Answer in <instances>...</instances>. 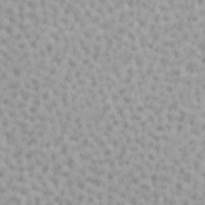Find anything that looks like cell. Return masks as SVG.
<instances>
[{"mask_svg": "<svg viewBox=\"0 0 205 205\" xmlns=\"http://www.w3.org/2000/svg\"><path fill=\"white\" fill-rule=\"evenodd\" d=\"M84 180H85L88 184H92V186H95V188H100V189H101V188H102V189L106 188V183L101 180V176H95V175H85V176H84Z\"/></svg>", "mask_w": 205, "mask_h": 205, "instance_id": "6da1fadb", "label": "cell"}, {"mask_svg": "<svg viewBox=\"0 0 205 205\" xmlns=\"http://www.w3.org/2000/svg\"><path fill=\"white\" fill-rule=\"evenodd\" d=\"M87 168H88V172L92 173V175H95V176H104L106 175V168H100L98 165H95V164H88L87 165Z\"/></svg>", "mask_w": 205, "mask_h": 205, "instance_id": "7a4b0ae2", "label": "cell"}, {"mask_svg": "<svg viewBox=\"0 0 205 205\" xmlns=\"http://www.w3.org/2000/svg\"><path fill=\"white\" fill-rule=\"evenodd\" d=\"M48 180H50V184H51V188L53 189H60L61 188V176L60 175H50L48 176Z\"/></svg>", "mask_w": 205, "mask_h": 205, "instance_id": "3957f363", "label": "cell"}, {"mask_svg": "<svg viewBox=\"0 0 205 205\" xmlns=\"http://www.w3.org/2000/svg\"><path fill=\"white\" fill-rule=\"evenodd\" d=\"M180 108H181V102H180V100H176V98H172V102L167 104V111H170V112H176Z\"/></svg>", "mask_w": 205, "mask_h": 205, "instance_id": "277c9868", "label": "cell"}, {"mask_svg": "<svg viewBox=\"0 0 205 205\" xmlns=\"http://www.w3.org/2000/svg\"><path fill=\"white\" fill-rule=\"evenodd\" d=\"M64 165H66L68 168H71V170H74V168L77 167V160L74 159L72 154H68V156H66V159H64Z\"/></svg>", "mask_w": 205, "mask_h": 205, "instance_id": "5b68a950", "label": "cell"}, {"mask_svg": "<svg viewBox=\"0 0 205 205\" xmlns=\"http://www.w3.org/2000/svg\"><path fill=\"white\" fill-rule=\"evenodd\" d=\"M18 93H19V96H21V100H23V101H26V102H29V101H31V98H32L31 92H29V90H26L24 87H21V88L18 90Z\"/></svg>", "mask_w": 205, "mask_h": 205, "instance_id": "8992f818", "label": "cell"}, {"mask_svg": "<svg viewBox=\"0 0 205 205\" xmlns=\"http://www.w3.org/2000/svg\"><path fill=\"white\" fill-rule=\"evenodd\" d=\"M133 61H135V66H136L138 69L143 71V68H144V58L141 56V55H138V53H136L135 56H133Z\"/></svg>", "mask_w": 205, "mask_h": 205, "instance_id": "52a82bcc", "label": "cell"}, {"mask_svg": "<svg viewBox=\"0 0 205 205\" xmlns=\"http://www.w3.org/2000/svg\"><path fill=\"white\" fill-rule=\"evenodd\" d=\"M167 72H168V76H170V77H183V69L176 68V66L170 68V71H167Z\"/></svg>", "mask_w": 205, "mask_h": 205, "instance_id": "ba28073f", "label": "cell"}, {"mask_svg": "<svg viewBox=\"0 0 205 205\" xmlns=\"http://www.w3.org/2000/svg\"><path fill=\"white\" fill-rule=\"evenodd\" d=\"M15 181L19 184H27L29 183V176L24 175V173H19V175H15Z\"/></svg>", "mask_w": 205, "mask_h": 205, "instance_id": "9c48e42d", "label": "cell"}, {"mask_svg": "<svg viewBox=\"0 0 205 205\" xmlns=\"http://www.w3.org/2000/svg\"><path fill=\"white\" fill-rule=\"evenodd\" d=\"M60 101H61V104L64 106V108H68V106H69V90H64V92L61 93Z\"/></svg>", "mask_w": 205, "mask_h": 205, "instance_id": "30bf717a", "label": "cell"}, {"mask_svg": "<svg viewBox=\"0 0 205 205\" xmlns=\"http://www.w3.org/2000/svg\"><path fill=\"white\" fill-rule=\"evenodd\" d=\"M148 180H149V183H151V186L159 188V173H152V175H149Z\"/></svg>", "mask_w": 205, "mask_h": 205, "instance_id": "8fae6325", "label": "cell"}, {"mask_svg": "<svg viewBox=\"0 0 205 205\" xmlns=\"http://www.w3.org/2000/svg\"><path fill=\"white\" fill-rule=\"evenodd\" d=\"M157 61H159L160 68H170V64H172V60L168 56H160Z\"/></svg>", "mask_w": 205, "mask_h": 205, "instance_id": "7c38bea8", "label": "cell"}, {"mask_svg": "<svg viewBox=\"0 0 205 205\" xmlns=\"http://www.w3.org/2000/svg\"><path fill=\"white\" fill-rule=\"evenodd\" d=\"M77 157L80 162H90V160L93 159V154L92 152H82V154H79Z\"/></svg>", "mask_w": 205, "mask_h": 205, "instance_id": "4fadbf2b", "label": "cell"}, {"mask_svg": "<svg viewBox=\"0 0 205 205\" xmlns=\"http://www.w3.org/2000/svg\"><path fill=\"white\" fill-rule=\"evenodd\" d=\"M51 172L55 173V175H61V172H63V164L61 162H53V167H51Z\"/></svg>", "mask_w": 205, "mask_h": 205, "instance_id": "5bb4252c", "label": "cell"}, {"mask_svg": "<svg viewBox=\"0 0 205 205\" xmlns=\"http://www.w3.org/2000/svg\"><path fill=\"white\" fill-rule=\"evenodd\" d=\"M127 19H128L127 10H120L119 15H117V21H119V23H127Z\"/></svg>", "mask_w": 205, "mask_h": 205, "instance_id": "9a60e30c", "label": "cell"}, {"mask_svg": "<svg viewBox=\"0 0 205 205\" xmlns=\"http://www.w3.org/2000/svg\"><path fill=\"white\" fill-rule=\"evenodd\" d=\"M48 37H50L55 43H60V42H61L60 32H56V31H50V32H48Z\"/></svg>", "mask_w": 205, "mask_h": 205, "instance_id": "2e32d148", "label": "cell"}, {"mask_svg": "<svg viewBox=\"0 0 205 205\" xmlns=\"http://www.w3.org/2000/svg\"><path fill=\"white\" fill-rule=\"evenodd\" d=\"M2 31H3V32H5L7 35H13V32H15V26H11L10 23H5Z\"/></svg>", "mask_w": 205, "mask_h": 205, "instance_id": "e0dca14e", "label": "cell"}, {"mask_svg": "<svg viewBox=\"0 0 205 205\" xmlns=\"http://www.w3.org/2000/svg\"><path fill=\"white\" fill-rule=\"evenodd\" d=\"M68 66H69L71 71H72V69H77V68H79V61L76 60V58L69 56V58H68Z\"/></svg>", "mask_w": 205, "mask_h": 205, "instance_id": "ac0fdd59", "label": "cell"}, {"mask_svg": "<svg viewBox=\"0 0 205 205\" xmlns=\"http://www.w3.org/2000/svg\"><path fill=\"white\" fill-rule=\"evenodd\" d=\"M69 151H71V149H69V143H63V144L60 146V154H61L63 157H66V156H68Z\"/></svg>", "mask_w": 205, "mask_h": 205, "instance_id": "d6986e66", "label": "cell"}, {"mask_svg": "<svg viewBox=\"0 0 205 205\" xmlns=\"http://www.w3.org/2000/svg\"><path fill=\"white\" fill-rule=\"evenodd\" d=\"M50 172H51L50 160H48V162H45V164H42V165H40V173H42V175H48Z\"/></svg>", "mask_w": 205, "mask_h": 205, "instance_id": "ffe728a7", "label": "cell"}, {"mask_svg": "<svg viewBox=\"0 0 205 205\" xmlns=\"http://www.w3.org/2000/svg\"><path fill=\"white\" fill-rule=\"evenodd\" d=\"M45 53L50 55V56H53V53H55V43H51V42L45 43Z\"/></svg>", "mask_w": 205, "mask_h": 205, "instance_id": "44dd1931", "label": "cell"}, {"mask_svg": "<svg viewBox=\"0 0 205 205\" xmlns=\"http://www.w3.org/2000/svg\"><path fill=\"white\" fill-rule=\"evenodd\" d=\"M111 5H112L116 10H122V8L125 7V0H112Z\"/></svg>", "mask_w": 205, "mask_h": 205, "instance_id": "7402d4cb", "label": "cell"}, {"mask_svg": "<svg viewBox=\"0 0 205 205\" xmlns=\"http://www.w3.org/2000/svg\"><path fill=\"white\" fill-rule=\"evenodd\" d=\"M16 27H18L19 31H21V32H27V31H29V24H27V23H24V21L16 23Z\"/></svg>", "mask_w": 205, "mask_h": 205, "instance_id": "603a6c76", "label": "cell"}, {"mask_svg": "<svg viewBox=\"0 0 205 205\" xmlns=\"http://www.w3.org/2000/svg\"><path fill=\"white\" fill-rule=\"evenodd\" d=\"M140 186V191H141V194H148L149 191H151V186H149L148 183H140L138 184Z\"/></svg>", "mask_w": 205, "mask_h": 205, "instance_id": "cb8c5ba5", "label": "cell"}, {"mask_svg": "<svg viewBox=\"0 0 205 205\" xmlns=\"http://www.w3.org/2000/svg\"><path fill=\"white\" fill-rule=\"evenodd\" d=\"M125 35H127V39L130 40V43H135V42H136V34L133 32L132 29H130V31H127V34H125Z\"/></svg>", "mask_w": 205, "mask_h": 205, "instance_id": "d4e9b609", "label": "cell"}, {"mask_svg": "<svg viewBox=\"0 0 205 205\" xmlns=\"http://www.w3.org/2000/svg\"><path fill=\"white\" fill-rule=\"evenodd\" d=\"M165 120L168 122V124H175V114L173 112H170V111H167V114H165Z\"/></svg>", "mask_w": 205, "mask_h": 205, "instance_id": "484cf974", "label": "cell"}, {"mask_svg": "<svg viewBox=\"0 0 205 205\" xmlns=\"http://www.w3.org/2000/svg\"><path fill=\"white\" fill-rule=\"evenodd\" d=\"M112 154H114L112 148H102V154H101L102 157H112Z\"/></svg>", "mask_w": 205, "mask_h": 205, "instance_id": "4316f807", "label": "cell"}, {"mask_svg": "<svg viewBox=\"0 0 205 205\" xmlns=\"http://www.w3.org/2000/svg\"><path fill=\"white\" fill-rule=\"evenodd\" d=\"M11 74H13V77L19 79V77L23 76V69L21 68H11Z\"/></svg>", "mask_w": 205, "mask_h": 205, "instance_id": "83f0119b", "label": "cell"}, {"mask_svg": "<svg viewBox=\"0 0 205 205\" xmlns=\"http://www.w3.org/2000/svg\"><path fill=\"white\" fill-rule=\"evenodd\" d=\"M104 176H106V180H108V183H111V184H112V183H114V180H116V172L112 170V172L106 173Z\"/></svg>", "mask_w": 205, "mask_h": 205, "instance_id": "f1b7e54d", "label": "cell"}, {"mask_svg": "<svg viewBox=\"0 0 205 205\" xmlns=\"http://www.w3.org/2000/svg\"><path fill=\"white\" fill-rule=\"evenodd\" d=\"M119 101H120V95L119 93H111V102L114 106L116 104H119Z\"/></svg>", "mask_w": 205, "mask_h": 205, "instance_id": "f546056e", "label": "cell"}, {"mask_svg": "<svg viewBox=\"0 0 205 205\" xmlns=\"http://www.w3.org/2000/svg\"><path fill=\"white\" fill-rule=\"evenodd\" d=\"M160 21H164V23H170L172 21V15H168V13H160Z\"/></svg>", "mask_w": 205, "mask_h": 205, "instance_id": "4dcf8cb0", "label": "cell"}, {"mask_svg": "<svg viewBox=\"0 0 205 205\" xmlns=\"http://www.w3.org/2000/svg\"><path fill=\"white\" fill-rule=\"evenodd\" d=\"M127 27H125V26H119V27H117V29H116V34L117 35H120V37H122V35H125V34H127Z\"/></svg>", "mask_w": 205, "mask_h": 205, "instance_id": "1f68e13d", "label": "cell"}, {"mask_svg": "<svg viewBox=\"0 0 205 205\" xmlns=\"http://www.w3.org/2000/svg\"><path fill=\"white\" fill-rule=\"evenodd\" d=\"M90 23H92L93 26H98V24H100V23H101V18L98 16V15H93V16L90 18Z\"/></svg>", "mask_w": 205, "mask_h": 205, "instance_id": "d6a6232c", "label": "cell"}, {"mask_svg": "<svg viewBox=\"0 0 205 205\" xmlns=\"http://www.w3.org/2000/svg\"><path fill=\"white\" fill-rule=\"evenodd\" d=\"M109 141H111V146H112V149H117V148H120V141L117 140V138H109Z\"/></svg>", "mask_w": 205, "mask_h": 205, "instance_id": "836d02e7", "label": "cell"}, {"mask_svg": "<svg viewBox=\"0 0 205 205\" xmlns=\"http://www.w3.org/2000/svg\"><path fill=\"white\" fill-rule=\"evenodd\" d=\"M40 98H42V101H50V90H43L40 93Z\"/></svg>", "mask_w": 205, "mask_h": 205, "instance_id": "e575fe53", "label": "cell"}, {"mask_svg": "<svg viewBox=\"0 0 205 205\" xmlns=\"http://www.w3.org/2000/svg\"><path fill=\"white\" fill-rule=\"evenodd\" d=\"M8 127H10V120L3 117V119H2V122H0V128H2V130H7Z\"/></svg>", "mask_w": 205, "mask_h": 205, "instance_id": "d590c367", "label": "cell"}, {"mask_svg": "<svg viewBox=\"0 0 205 205\" xmlns=\"http://www.w3.org/2000/svg\"><path fill=\"white\" fill-rule=\"evenodd\" d=\"M5 202H13V204H21L24 202V199H21V197H10V199H7Z\"/></svg>", "mask_w": 205, "mask_h": 205, "instance_id": "8d00e7d4", "label": "cell"}, {"mask_svg": "<svg viewBox=\"0 0 205 205\" xmlns=\"http://www.w3.org/2000/svg\"><path fill=\"white\" fill-rule=\"evenodd\" d=\"M29 47L32 50H39V40H35V39H31L29 40Z\"/></svg>", "mask_w": 205, "mask_h": 205, "instance_id": "74e56055", "label": "cell"}, {"mask_svg": "<svg viewBox=\"0 0 205 205\" xmlns=\"http://www.w3.org/2000/svg\"><path fill=\"white\" fill-rule=\"evenodd\" d=\"M156 133H165V124H157L156 125Z\"/></svg>", "mask_w": 205, "mask_h": 205, "instance_id": "f35d334b", "label": "cell"}, {"mask_svg": "<svg viewBox=\"0 0 205 205\" xmlns=\"http://www.w3.org/2000/svg\"><path fill=\"white\" fill-rule=\"evenodd\" d=\"M27 109H29V112L32 114V116H37V114H39V108H37V106H34V104L27 106Z\"/></svg>", "mask_w": 205, "mask_h": 205, "instance_id": "ab89813d", "label": "cell"}, {"mask_svg": "<svg viewBox=\"0 0 205 205\" xmlns=\"http://www.w3.org/2000/svg\"><path fill=\"white\" fill-rule=\"evenodd\" d=\"M148 160H149V162H156V160H157V152H149L148 154Z\"/></svg>", "mask_w": 205, "mask_h": 205, "instance_id": "60d3db41", "label": "cell"}, {"mask_svg": "<svg viewBox=\"0 0 205 205\" xmlns=\"http://www.w3.org/2000/svg\"><path fill=\"white\" fill-rule=\"evenodd\" d=\"M87 172H88V168H87V165H85V167H82V168H79V170H77L79 176H82V178H84V176L87 175Z\"/></svg>", "mask_w": 205, "mask_h": 205, "instance_id": "b9f144b4", "label": "cell"}, {"mask_svg": "<svg viewBox=\"0 0 205 205\" xmlns=\"http://www.w3.org/2000/svg\"><path fill=\"white\" fill-rule=\"evenodd\" d=\"M127 92H128V87H125V85H122V87H119V93L120 96H124V95H127Z\"/></svg>", "mask_w": 205, "mask_h": 205, "instance_id": "7bdbcfd3", "label": "cell"}, {"mask_svg": "<svg viewBox=\"0 0 205 205\" xmlns=\"http://www.w3.org/2000/svg\"><path fill=\"white\" fill-rule=\"evenodd\" d=\"M102 114H108V112H111V104L109 102H104L102 104V111H101Z\"/></svg>", "mask_w": 205, "mask_h": 205, "instance_id": "ee69618b", "label": "cell"}, {"mask_svg": "<svg viewBox=\"0 0 205 205\" xmlns=\"http://www.w3.org/2000/svg\"><path fill=\"white\" fill-rule=\"evenodd\" d=\"M23 37H24V35H23V34H19V32H18V34H13V35H11V39H13L15 42H21V40H23Z\"/></svg>", "mask_w": 205, "mask_h": 205, "instance_id": "f6af8a7d", "label": "cell"}, {"mask_svg": "<svg viewBox=\"0 0 205 205\" xmlns=\"http://www.w3.org/2000/svg\"><path fill=\"white\" fill-rule=\"evenodd\" d=\"M125 5H127L128 8H135V7H136V0H125Z\"/></svg>", "mask_w": 205, "mask_h": 205, "instance_id": "bcb514c9", "label": "cell"}, {"mask_svg": "<svg viewBox=\"0 0 205 205\" xmlns=\"http://www.w3.org/2000/svg\"><path fill=\"white\" fill-rule=\"evenodd\" d=\"M16 48L18 50H26L27 48V43L26 42H16Z\"/></svg>", "mask_w": 205, "mask_h": 205, "instance_id": "7dc6e473", "label": "cell"}, {"mask_svg": "<svg viewBox=\"0 0 205 205\" xmlns=\"http://www.w3.org/2000/svg\"><path fill=\"white\" fill-rule=\"evenodd\" d=\"M7 176H8V173H7V168H0V178L5 180Z\"/></svg>", "mask_w": 205, "mask_h": 205, "instance_id": "c3c4849f", "label": "cell"}, {"mask_svg": "<svg viewBox=\"0 0 205 205\" xmlns=\"http://www.w3.org/2000/svg\"><path fill=\"white\" fill-rule=\"evenodd\" d=\"M3 10H5L3 8V3H0V13H3Z\"/></svg>", "mask_w": 205, "mask_h": 205, "instance_id": "681fc988", "label": "cell"}, {"mask_svg": "<svg viewBox=\"0 0 205 205\" xmlns=\"http://www.w3.org/2000/svg\"><path fill=\"white\" fill-rule=\"evenodd\" d=\"M2 159H3V156H0V162H2Z\"/></svg>", "mask_w": 205, "mask_h": 205, "instance_id": "f907efd6", "label": "cell"}, {"mask_svg": "<svg viewBox=\"0 0 205 205\" xmlns=\"http://www.w3.org/2000/svg\"><path fill=\"white\" fill-rule=\"evenodd\" d=\"M0 144H2V136H0Z\"/></svg>", "mask_w": 205, "mask_h": 205, "instance_id": "816d5d0a", "label": "cell"}]
</instances>
